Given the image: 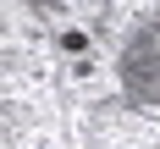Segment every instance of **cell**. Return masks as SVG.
I'll list each match as a JSON object with an SVG mask.
<instances>
[{
    "label": "cell",
    "instance_id": "7a4b0ae2",
    "mask_svg": "<svg viewBox=\"0 0 160 149\" xmlns=\"http://www.w3.org/2000/svg\"><path fill=\"white\" fill-rule=\"evenodd\" d=\"M61 50H66V55H83L88 39H83V33H61Z\"/></svg>",
    "mask_w": 160,
    "mask_h": 149
},
{
    "label": "cell",
    "instance_id": "6da1fadb",
    "mask_svg": "<svg viewBox=\"0 0 160 149\" xmlns=\"http://www.w3.org/2000/svg\"><path fill=\"white\" fill-rule=\"evenodd\" d=\"M116 77H122V94L132 105H149V111L160 105V33H155V22L127 33V44L116 55Z\"/></svg>",
    "mask_w": 160,
    "mask_h": 149
},
{
    "label": "cell",
    "instance_id": "3957f363",
    "mask_svg": "<svg viewBox=\"0 0 160 149\" xmlns=\"http://www.w3.org/2000/svg\"><path fill=\"white\" fill-rule=\"evenodd\" d=\"M155 33H160V11H155Z\"/></svg>",
    "mask_w": 160,
    "mask_h": 149
}]
</instances>
